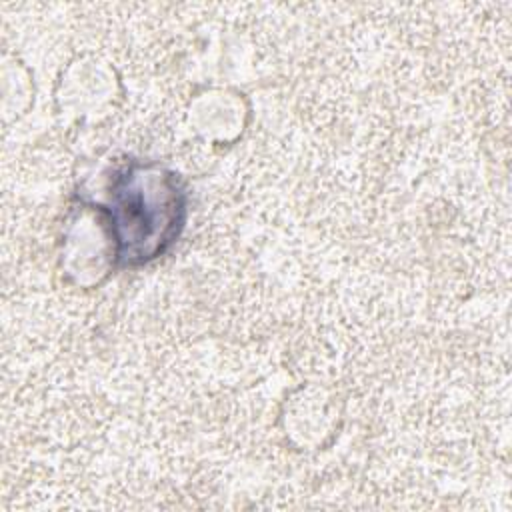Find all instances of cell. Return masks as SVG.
I'll return each mask as SVG.
<instances>
[{"mask_svg": "<svg viewBox=\"0 0 512 512\" xmlns=\"http://www.w3.org/2000/svg\"><path fill=\"white\" fill-rule=\"evenodd\" d=\"M114 200V232L120 258L144 262L162 252L178 234L184 200L172 176L136 168L128 172Z\"/></svg>", "mask_w": 512, "mask_h": 512, "instance_id": "1", "label": "cell"}]
</instances>
